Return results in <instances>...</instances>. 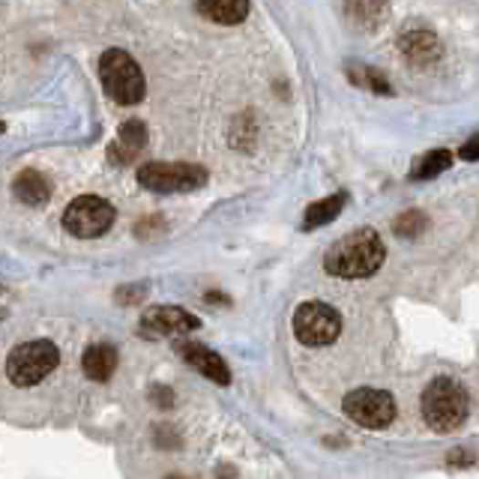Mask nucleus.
<instances>
[{"label": "nucleus", "mask_w": 479, "mask_h": 479, "mask_svg": "<svg viewBox=\"0 0 479 479\" xmlns=\"http://www.w3.org/2000/svg\"><path fill=\"white\" fill-rule=\"evenodd\" d=\"M383 258H387V246H383L380 234L375 228H357L327 252L324 267L338 279H366L380 270Z\"/></svg>", "instance_id": "f257e3e1"}, {"label": "nucleus", "mask_w": 479, "mask_h": 479, "mask_svg": "<svg viewBox=\"0 0 479 479\" xmlns=\"http://www.w3.org/2000/svg\"><path fill=\"white\" fill-rule=\"evenodd\" d=\"M467 413H471V399L467 390L453 378L432 380L422 392V417L434 432H455L462 429Z\"/></svg>", "instance_id": "f03ea898"}, {"label": "nucleus", "mask_w": 479, "mask_h": 479, "mask_svg": "<svg viewBox=\"0 0 479 479\" xmlns=\"http://www.w3.org/2000/svg\"><path fill=\"white\" fill-rule=\"evenodd\" d=\"M99 78L105 93L120 105H135L144 99V76L132 55L109 48L99 60Z\"/></svg>", "instance_id": "7ed1b4c3"}, {"label": "nucleus", "mask_w": 479, "mask_h": 479, "mask_svg": "<svg viewBox=\"0 0 479 479\" xmlns=\"http://www.w3.org/2000/svg\"><path fill=\"white\" fill-rule=\"evenodd\" d=\"M60 363L57 345H51L48 338H34L13 348V354L6 357V375L16 387H34V383L46 380Z\"/></svg>", "instance_id": "20e7f679"}, {"label": "nucleus", "mask_w": 479, "mask_h": 479, "mask_svg": "<svg viewBox=\"0 0 479 479\" xmlns=\"http://www.w3.org/2000/svg\"><path fill=\"white\" fill-rule=\"evenodd\" d=\"M138 183L156 195H174V192H195L207 183V172L189 162H147L138 172Z\"/></svg>", "instance_id": "39448f33"}, {"label": "nucleus", "mask_w": 479, "mask_h": 479, "mask_svg": "<svg viewBox=\"0 0 479 479\" xmlns=\"http://www.w3.org/2000/svg\"><path fill=\"white\" fill-rule=\"evenodd\" d=\"M294 333L308 348H324L333 345L338 333H342V315L327 303H303L294 312Z\"/></svg>", "instance_id": "423d86ee"}, {"label": "nucleus", "mask_w": 479, "mask_h": 479, "mask_svg": "<svg viewBox=\"0 0 479 479\" xmlns=\"http://www.w3.org/2000/svg\"><path fill=\"white\" fill-rule=\"evenodd\" d=\"M111 225H114V207L99 195H81L76 201H69V207L63 210V228H67L72 237H81V240L102 237Z\"/></svg>", "instance_id": "0eeeda50"}, {"label": "nucleus", "mask_w": 479, "mask_h": 479, "mask_svg": "<svg viewBox=\"0 0 479 479\" xmlns=\"http://www.w3.org/2000/svg\"><path fill=\"white\" fill-rule=\"evenodd\" d=\"M342 411L350 422L363 425V429H387V425L396 420V399L383 390H354L348 392L342 401Z\"/></svg>", "instance_id": "6e6552de"}, {"label": "nucleus", "mask_w": 479, "mask_h": 479, "mask_svg": "<svg viewBox=\"0 0 479 479\" xmlns=\"http://www.w3.org/2000/svg\"><path fill=\"white\" fill-rule=\"evenodd\" d=\"M201 324L180 306H153L141 315V329L147 336H189Z\"/></svg>", "instance_id": "1a4fd4ad"}, {"label": "nucleus", "mask_w": 479, "mask_h": 479, "mask_svg": "<svg viewBox=\"0 0 479 479\" xmlns=\"http://www.w3.org/2000/svg\"><path fill=\"white\" fill-rule=\"evenodd\" d=\"M177 354L183 357L195 371H201L204 378L216 380L219 387H228V383H231V371L225 366V359H222L216 350H210V348H204L201 342H195V338H180V342H177Z\"/></svg>", "instance_id": "9d476101"}, {"label": "nucleus", "mask_w": 479, "mask_h": 479, "mask_svg": "<svg viewBox=\"0 0 479 479\" xmlns=\"http://www.w3.org/2000/svg\"><path fill=\"white\" fill-rule=\"evenodd\" d=\"M147 147V130L141 120H126L120 126V132H117V138L111 141L109 147V159L111 165H132L138 153H141Z\"/></svg>", "instance_id": "9b49d317"}, {"label": "nucleus", "mask_w": 479, "mask_h": 479, "mask_svg": "<svg viewBox=\"0 0 479 479\" xmlns=\"http://www.w3.org/2000/svg\"><path fill=\"white\" fill-rule=\"evenodd\" d=\"M399 48L404 60L417 63V67H429V63L441 57V42L429 30H408V34H401Z\"/></svg>", "instance_id": "f8f14e48"}, {"label": "nucleus", "mask_w": 479, "mask_h": 479, "mask_svg": "<svg viewBox=\"0 0 479 479\" xmlns=\"http://www.w3.org/2000/svg\"><path fill=\"white\" fill-rule=\"evenodd\" d=\"M13 195L21 204H30V207L46 204L51 195V183L46 174L36 172V168H25V172L13 180Z\"/></svg>", "instance_id": "ddd939ff"}, {"label": "nucleus", "mask_w": 479, "mask_h": 479, "mask_svg": "<svg viewBox=\"0 0 479 479\" xmlns=\"http://www.w3.org/2000/svg\"><path fill=\"white\" fill-rule=\"evenodd\" d=\"M117 363H120V359H117V350L111 345H105V342L90 345L88 350H84V357H81L84 375H88L90 380H99V383H105L114 375Z\"/></svg>", "instance_id": "4468645a"}, {"label": "nucleus", "mask_w": 479, "mask_h": 479, "mask_svg": "<svg viewBox=\"0 0 479 479\" xmlns=\"http://www.w3.org/2000/svg\"><path fill=\"white\" fill-rule=\"evenodd\" d=\"M195 6L216 25H240L249 16V0H195Z\"/></svg>", "instance_id": "2eb2a0df"}, {"label": "nucleus", "mask_w": 479, "mask_h": 479, "mask_svg": "<svg viewBox=\"0 0 479 479\" xmlns=\"http://www.w3.org/2000/svg\"><path fill=\"white\" fill-rule=\"evenodd\" d=\"M345 204H348V195H345V192H336V195H327V198H321V201H315V204L306 210L303 228L329 225L333 219H338V213L345 210Z\"/></svg>", "instance_id": "dca6fc26"}, {"label": "nucleus", "mask_w": 479, "mask_h": 479, "mask_svg": "<svg viewBox=\"0 0 479 479\" xmlns=\"http://www.w3.org/2000/svg\"><path fill=\"white\" fill-rule=\"evenodd\" d=\"M450 165H453V153L450 151H432V153H425V156L417 159V162H413L411 177L413 180H432V177L443 174Z\"/></svg>", "instance_id": "f3484780"}, {"label": "nucleus", "mask_w": 479, "mask_h": 479, "mask_svg": "<svg viewBox=\"0 0 479 479\" xmlns=\"http://www.w3.org/2000/svg\"><path fill=\"white\" fill-rule=\"evenodd\" d=\"M348 76H350V81H354V84H359V88H369V90H375V93H392L390 81L383 78L378 69H371V67L348 63Z\"/></svg>", "instance_id": "a211bd4d"}, {"label": "nucleus", "mask_w": 479, "mask_h": 479, "mask_svg": "<svg viewBox=\"0 0 479 479\" xmlns=\"http://www.w3.org/2000/svg\"><path fill=\"white\" fill-rule=\"evenodd\" d=\"M425 225H429V219L422 216L420 210H411V213H401V216L396 219V234L399 237H420V234L425 231Z\"/></svg>", "instance_id": "6ab92c4d"}, {"label": "nucleus", "mask_w": 479, "mask_h": 479, "mask_svg": "<svg viewBox=\"0 0 479 479\" xmlns=\"http://www.w3.org/2000/svg\"><path fill=\"white\" fill-rule=\"evenodd\" d=\"M147 297V285H126V287H117V303H123V306H135V303H141Z\"/></svg>", "instance_id": "aec40b11"}, {"label": "nucleus", "mask_w": 479, "mask_h": 479, "mask_svg": "<svg viewBox=\"0 0 479 479\" xmlns=\"http://www.w3.org/2000/svg\"><path fill=\"white\" fill-rule=\"evenodd\" d=\"M476 147H479V141H476V138H471V141L464 144L462 159H467V162H476V156H479V151H476Z\"/></svg>", "instance_id": "412c9836"}, {"label": "nucleus", "mask_w": 479, "mask_h": 479, "mask_svg": "<svg viewBox=\"0 0 479 479\" xmlns=\"http://www.w3.org/2000/svg\"><path fill=\"white\" fill-rule=\"evenodd\" d=\"M156 401H159V404H162V408H168V404H172V401H174V396H168V392H162V390H159V387H156Z\"/></svg>", "instance_id": "4be33fe9"}, {"label": "nucleus", "mask_w": 479, "mask_h": 479, "mask_svg": "<svg viewBox=\"0 0 479 479\" xmlns=\"http://www.w3.org/2000/svg\"><path fill=\"white\" fill-rule=\"evenodd\" d=\"M0 132H4V123H0Z\"/></svg>", "instance_id": "5701e85b"}, {"label": "nucleus", "mask_w": 479, "mask_h": 479, "mask_svg": "<svg viewBox=\"0 0 479 479\" xmlns=\"http://www.w3.org/2000/svg\"><path fill=\"white\" fill-rule=\"evenodd\" d=\"M0 315H4V312H0Z\"/></svg>", "instance_id": "b1692460"}]
</instances>
